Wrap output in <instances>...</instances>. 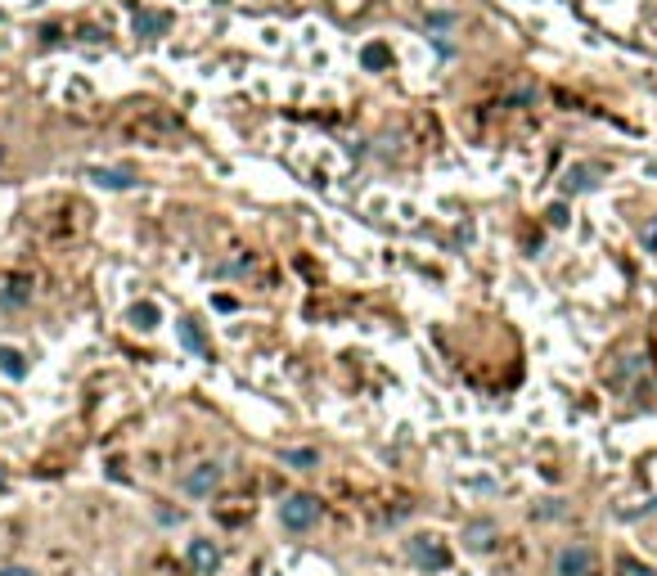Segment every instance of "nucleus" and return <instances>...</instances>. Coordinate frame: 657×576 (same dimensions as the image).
Segmentation results:
<instances>
[{
    "label": "nucleus",
    "instance_id": "4",
    "mask_svg": "<svg viewBox=\"0 0 657 576\" xmlns=\"http://www.w3.org/2000/svg\"><path fill=\"white\" fill-rule=\"evenodd\" d=\"M221 464H216V459H212V464H198V468H189V473H185V491L189 495H212L216 491V486H221Z\"/></svg>",
    "mask_w": 657,
    "mask_h": 576
},
{
    "label": "nucleus",
    "instance_id": "15",
    "mask_svg": "<svg viewBox=\"0 0 657 576\" xmlns=\"http://www.w3.org/2000/svg\"><path fill=\"white\" fill-rule=\"evenodd\" d=\"M617 576H657V572L644 563H635V558H617Z\"/></svg>",
    "mask_w": 657,
    "mask_h": 576
},
{
    "label": "nucleus",
    "instance_id": "2",
    "mask_svg": "<svg viewBox=\"0 0 657 576\" xmlns=\"http://www.w3.org/2000/svg\"><path fill=\"white\" fill-rule=\"evenodd\" d=\"M410 563L414 567H423V572H446L450 567V554H446V545H441L437 536H410Z\"/></svg>",
    "mask_w": 657,
    "mask_h": 576
},
{
    "label": "nucleus",
    "instance_id": "7",
    "mask_svg": "<svg viewBox=\"0 0 657 576\" xmlns=\"http://www.w3.org/2000/svg\"><path fill=\"white\" fill-rule=\"evenodd\" d=\"M594 185H599V167H572L563 180L567 194H585V189H594Z\"/></svg>",
    "mask_w": 657,
    "mask_h": 576
},
{
    "label": "nucleus",
    "instance_id": "12",
    "mask_svg": "<svg viewBox=\"0 0 657 576\" xmlns=\"http://www.w3.org/2000/svg\"><path fill=\"white\" fill-rule=\"evenodd\" d=\"M0 369H5L9 378H23L27 374V365H23V356H18L14 347H0Z\"/></svg>",
    "mask_w": 657,
    "mask_h": 576
},
{
    "label": "nucleus",
    "instance_id": "13",
    "mask_svg": "<svg viewBox=\"0 0 657 576\" xmlns=\"http://www.w3.org/2000/svg\"><path fill=\"white\" fill-rule=\"evenodd\" d=\"M131 324H135V329H158V306H149V302L135 306V311H131Z\"/></svg>",
    "mask_w": 657,
    "mask_h": 576
},
{
    "label": "nucleus",
    "instance_id": "9",
    "mask_svg": "<svg viewBox=\"0 0 657 576\" xmlns=\"http://www.w3.org/2000/svg\"><path fill=\"white\" fill-rule=\"evenodd\" d=\"M95 185H104V189H131L135 176H131V171H104V167H99L95 171Z\"/></svg>",
    "mask_w": 657,
    "mask_h": 576
},
{
    "label": "nucleus",
    "instance_id": "14",
    "mask_svg": "<svg viewBox=\"0 0 657 576\" xmlns=\"http://www.w3.org/2000/svg\"><path fill=\"white\" fill-rule=\"evenodd\" d=\"M284 464H297V468H315V464H320V455H315V450H284Z\"/></svg>",
    "mask_w": 657,
    "mask_h": 576
},
{
    "label": "nucleus",
    "instance_id": "5",
    "mask_svg": "<svg viewBox=\"0 0 657 576\" xmlns=\"http://www.w3.org/2000/svg\"><path fill=\"white\" fill-rule=\"evenodd\" d=\"M185 558H189V567H194L198 576H212L216 567H221V549H216L212 540H189Z\"/></svg>",
    "mask_w": 657,
    "mask_h": 576
},
{
    "label": "nucleus",
    "instance_id": "6",
    "mask_svg": "<svg viewBox=\"0 0 657 576\" xmlns=\"http://www.w3.org/2000/svg\"><path fill=\"white\" fill-rule=\"evenodd\" d=\"M495 536H500V531H495V522H468V527H464V545L477 549V554H486V549L495 545Z\"/></svg>",
    "mask_w": 657,
    "mask_h": 576
},
{
    "label": "nucleus",
    "instance_id": "1",
    "mask_svg": "<svg viewBox=\"0 0 657 576\" xmlns=\"http://www.w3.org/2000/svg\"><path fill=\"white\" fill-rule=\"evenodd\" d=\"M279 522H284L288 531H311L315 522H320V500H315V495H306V491L288 495V500L279 504Z\"/></svg>",
    "mask_w": 657,
    "mask_h": 576
},
{
    "label": "nucleus",
    "instance_id": "8",
    "mask_svg": "<svg viewBox=\"0 0 657 576\" xmlns=\"http://www.w3.org/2000/svg\"><path fill=\"white\" fill-rule=\"evenodd\" d=\"M171 27L167 14H135V36H162Z\"/></svg>",
    "mask_w": 657,
    "mask_h": 576
},
{
    "label": "nucleus",
    "instance_id": "17",
    "mask_svg": "<svg viewBox=\"0 0 657 576\" xmlns=\"http://www.w3.org/2000/svg\"><path fill=\"white\" fill-rule=\"evenodd\" d=\"M0 576H36L32 567H0Z\"/></svg>",
    "mask_w": 657,
    "mask_h": 576
},
{
    "label": "nucleus",
    "instance_id": "16",
    "mask_svg": "<svg viewBox=\"0 0 657 576\" xmlns=\"http://www.w3.org/2000/svg\"><path fill=\"white\" fill-rule=\"evenodd\" d=\"M549 221H554V225H567V207H549Z\"/></svg>",
    "mask_w": 657,
    "mask_h": 576
},
{
    "label": "nucleus",
    "instance_id": "11",
    "mask_svg": "<svg viewBox=\"0 0 657 576\" xmlns=\"http://www.w3.org/2000/svg\"><path fill=\"white\" fill-rule=\"evenodd\" d=\"M176 329H180V338H185V347H189V351H198V356H207V342H203V333L194 329V320H180Z\"/></svg>",
    "mask_w": 657,
    "mask_h": 576
},
{
    "label": "nucleus",
    "instance_id": "3",
    "mask_svg": "<svg viewBox=\"0 0 657 576\" xmlns=\"http://www.w3.org/2000/svg\"><path fill=\"white\" fill-rule=\"evenodd\" d=\"M554 576H594V549L590 545H563L554 554Z\"/></svg>",
    "mask_w": 657,
    "mask_h": 576
},
{
    "label": "nucleus",
    "instance_id": "10",
    "mask_svg": "<svg viewBox=\"0 0 657 576\" xmlns=\"http://www.w3.org/2000/svg\"><path fill=\"white\" fill-rule=\"evenodd\" d=\"M360 63H365L369 72H378V68H387V63H392V50H387V45H365Z\"/></svg>",
    "mask_w": 657,
    "mask_h": 576
}]
</instances>
